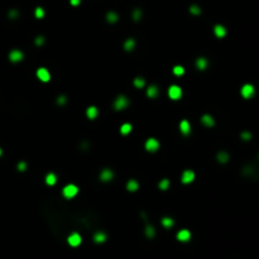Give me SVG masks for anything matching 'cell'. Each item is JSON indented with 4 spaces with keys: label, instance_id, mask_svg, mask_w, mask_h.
<instances>
[{
    "label": "cell",
    "instance_id": "obj_1",
    "mask_svg": "<svg viewBox=\"0 0 259 259\" xmlns=\"http://www.w3.org/2000/svg\"><path fill=\"white\" fill-rule=\"evenodd\" d=\"M114 109L115 110H124L125 108H128L129 106V99L125 96V95H119L116 99H115V101H114Z\"/></svg>",
    "mask_w": 259,
    "mask_h": 259
},
{
    "label": "cell",
    "instance_id": "obj_2",
    "mask_svg": "<svg viewBox=\"0 0 259 259\" xmlns=\"http://www.w3.org/2000/svg\"><path fill=\"white\" fill-rule=\"evenodd\" d=\"M77 194H78V187L75 186V185H72V183L65 186L63 190H62V195H63V197H66V199H72V197H75Z\"/></svg>",
    "mask_w": 259,
    "mask_h": 259
},
{
    "label": "cell",
    "instance_id": "obj_3",
    "mask_svg": "<svg viewBox=\"0 0 259 259\" xmlns=\"http://www.w3.org/2000/svg\"><path fill=\"white\" fill-rule=\"evenodd\" d=\"M168 96L172 100H178L182 98V89L177 85H172L168 89Z\"/></svg>",
    "mask_w": 259,
    "mask_h": 259
},
{
    "label": "cell",
    "instance_id": "obj_4",
    "mask_svg": "<svg viewBox=\"0 0 259 259\" xmlns=\"http://www.w3.org/2000/svg\"><path fill=\"white\" fill-rule=\"evenodd\" d=\"M240 94H241V96H243L244 99H251V98L254 96V94H255L254 86L250 85V83H245L243 87H241V90H240Z\"/></svg>",
    "mask_w": 259,
    "mask_h": 259
},
{
    "label": "cell",
    "instance_id": "obj_5",
    "mask_svg": "<svg viewBox=\"0 0 259 259\" xmlns=\"http://www.w3.org/2000/svg\"><path fill=\"white\" fill-rule=\"evenodd\" d=\"M144 147L148 152H157L159 149V142L155 138H149V139H147Z\"/></svg>",
    "mask_w": 259,
    "mask_h": 259
},
{
    "label": "cell",
    "instance_id": "obj_6",
    "mask_svg": "<svg viewBox=\"0 0 259 259\" xmlns=\"http://www.w3.org/2000/svg\"><path fill=\"white\" fill-rule=\"evenodd\" d=\"M36 75H37V77H38L42 82H48V81L51 80V73H49V71H48L47 68H44V67L38 68L37 72H36Z\"/></svg>",
    "mask_w": 259,
    "mask_h": 259
},
{
    "label": "cell",
    "instance_id": "obj_7",
    "mask_svg": "<svg viewBox=\"0 0 259 259\" xmlns=\"http://www.w3.org/2000/svg\"><path fill=\"white\" fill-rule=\"evenodd\" d=\"M67 243H68L71 246L76 248V246H78V245L82 243V238H81V235H80L78 233H72V234L67 238Z\"/></svg>",
    "mask_w": 259,
    "mask_h": 259
},
{
    "label": "cell",
    "instance_id": "obj_8",
    "mask_svg": "<svg viewBox=\"0 0 259 259\" xmlns=\"http://www.w3.org/2000/svg\"><path fill=\"white\" fill-rule=\"evenodd\" d=\"M194 180H195V172H194V171H191V169H186V171H183L182 177H181L182 183L187 185V183H191Z\"/></svg>",
    "mask_w": 259,
    "mask_h": 259
},
{
    "label": "cell",
    "instance_id": "obj_9",
    "mask_svg": "<svg viewBox=\"0 0 259 259\" xmlns=\"http://www.w3.org/2000/svg\"><path fill=\"white\" fill-rule=\"evenodd\" d=\"M24 58V54H23V52L22 51H19V49H13V51H10L9 52V59H10V62H20L22 59Z\"/></svg>",
    "mask_w": 259,
    "mask_h": 259
},
{
    "label": "cell",
    "instance_id": "obj_10",
    "mask_svg": "<svg viewBox=\"0 0 259 259\" xmlns=\"http://www.w3.org/2000/svg\"><path fill=\"white\" fill-rule=\"evenodd\" d=\"M114 178V172L109 168H104L101 172H100V180L103 182H109Z\"/></svg>",
    "mask_w": 259,
    "mask_h": 259
},
{
    "label": "cell",
    "instance_id": "obj_11",
    "mask_svg": "<svg viewBox=\"0 0 259 259\" xmlns=\"http://www.w3.org/2000/svg\"><path fill=\"white\" fill-rule=\"evenodd\" d=\"M159 95V89L157 85H149L147 89V96L150 99H155Z\"/></svg>",
    "mask_w": 259,
    "mask_h": 259
},
{
    "label": "cell",
    "instance_id": "obj_12",
    "mask_svg": "<svg viewBox=\"0 0 259 259\" xmlns=\"http://www.w3.org/2000/svg\"><path fill=\"white\" fill-rule=\"evenodd\" d=\"M177 239L180 240V241H189L190 239H191V231L190 230H187V229H182V230H180L178 233H177Z\"/></svg>",
    "mask_w": 259,
    "mask_h": 259
},
{
    "label": "cell",
    "instance_id": "obj_13",
    "mask_svg": "<svg viewBox=\"0 0 259 259\" xmlns=\"http://www.w3.org/2000/svg\"><path fill=\"white\" fill-rule=\"evenodd\" d=\"M201 123H202V125H205L207 128H211V127L215 125V120L210 114H204L201 116Z\"/></svg>",
    "mask_w": 259,
    "mask_h": 259
},
{
    "label": "cell",
    "instance_id": "obj_14",
    "mask_svg": "<svg viewBox=\"0 0 259 259\" xmlns=\"http://www.w3.org/2000/svg\"><path fill=\"white\" fill-rule=\"evenodd\" d=\"M180 132L183 134V135H189L191 133V125L189 123V120L183 119L181 123H180Z\"/></svg>",
    "mask_w": 259,
    "mask_h": 259
},
{
    "label": "cell",
    "instance_id": "obj_15",
    "mask_svg": "<svg viewBox=\"0 0 259 259\" xmlns=\"http://www.w3.org/2000/svg\"><path fill=\"white\" fill-rule=\"evenodd\" d=\"M98 115H99V109L96 106H89L87 109H86V116H87L89 119L94 120V119L98 118Z\"/></svg>",
    "mask_w": 259,
    "mask_h": 259
},
{
    "label": "cell",
    "instance_id": "obj_16",
    "mask_svg": "<svg viewBox=\"0 0 259 259\" xmlns=\"http://www.w3.org/2000/svg\"><path fill=\"white\" fill-rule=\"evenodd\" d=\"M108 239V235L104 233V231H96L94 234V241L96 244H101V243H105Z\"/></svg>",
    "mask_w": 259,
    "mask_h": 259
},
{
    "label": "cell",
    "instance_id": "obj_17",
    "mask_svg": "<svg viewBox=\"0 0 259 259\" xmlns=\"http://www.w3.org/2000/svg\"><path fill=\"white\" fill-rule=\"evenodd\" d=\"M214 33H215V36H216L217 38H224V37L226 36V28H225L224 25L217 24V25H215V28H214Z\"/></svg>",
    "mask_w": 259,
    "mask_h": 259
},
{
    "label": "cell",
    "instance_id": "obj_18",
    "mask_svg": "<svg viewBox=\"0 0 259 259\" xmlns=\"http://www.w3.org/2000/svg\"><path fill=\"white\" fill-rule=\"evenodd\" d=\"M207 65H209V61H207L205 57H199V58L196 59V67H197L199 70H201V71L206 70V68H207Z\"/></svg>",
    "mask_w": 259,
    "mask_h": 259
},
{
    "label": "cell",
    "instance_id": "obj_19",
    "mask_svg": "<svg viewBox=\"0 0 259 259\" xmlns=\"http://www.w3.org/2000/svg\"><path fill=\"white\" fill-rule=\"evenodd\" d=\"M139 189V183L137 182V180H129L127 182V190L130 192H135Z\"/></svg>",
    "mask_w": 259,
    "mask_h": 259
},
{
    "label": "cell",
    "instance_id": "obj_20",
    "mask_svg": "<svg viewBox=\"0 0 259 259\" xmlns=\"http://www.w3.org/2000/svg\"><path fill=\"white\" fill-rule=\"evenodd\" d=\"M160 222H162V225H163L164 228H167V229H169V228H172V226L175 225V220L172 219V217H168V216L163 217V219L160 220Z\"/></svg>",
    "mask_w": 259,
    "mask_h": 259
},
{
    "label": "cell",
    "instance_id": "obj_21",
    "mask_svg": "<svg viewBox=\"0 0 259 259\" xmlns=\"http://www.w3.org/2000/svg\"><path fill=\"white\" fill-rule=\"evenodd\" d=\"M135 48V41L133 38H128L124 42V49L125 51H133Z\"/></svg>",
    "mask_w": 259,
    "mask_h": 259
},
{
    "label": "cell",
    "instance_id": "obj_22",
    "mask_svg": "<svg viewBox=\"0 0 259 259\" xmlns=\"http://www.w3.org/2000/svg\"><path fill=\"white\" fill-rule=\"evenodd\" d=\"M106 20H108L109 23H116V22L119 20V15H118L115 12H109V13L106 14Z\"/></svg>",
    "mask_w": 259,
    "mask_h": 259
},
{
    "label": "cell",
    "instance_id": "obj_23",
    "mask_svg": "<svg viewBox=\"0 0 259 259\" xmlns=\"http://www.w3.org/2000/svg\"><path fill=\"white\" fill-rule=\"evenodd\" d=\"M56 182H57V177H56L54 173H48V175L46 176V183H47L48 186H53Z\"/></svg>",
    "mask_w": 259,
    "mask_h": 259
},
{
    "label": "cell",
    "instance_id": "obj_24",
    "mask_svg": "<svg viewBox=\"0 0 259 259\" xmlns=\"http://www.w3.org/2000/svg\"><path fill=\"white\" fill-rule=\"evenodd\" d=\"M216 158H217V160H219L220 163H226V162L229 160V154H228L226 152H219Z\"/></svg>",
    "mask_w": 259,
    "mask_h": 259
},
{
    "label": "cell",
    "instance_id": "obj_25",
    "mask_svg": "<svg viewBox=\"0 0 259 259\" xmlns=\"http://www.w3.org/2000/svg\"><path fill=\"white\" fill-rule=\"evenodd\" d=\"M144 233H145L147 238H154V235H155V229H154V226H152V225H147Z\"/></svg>",
    "mask_w": 259,
    "mask_h": 259
},
{
    "label": "cell",
    "instance_id": "obj_26",
    "mask_svg": "<svg viewBox=\"0 0 259 259\" xmlns=\"http://www.w3.org/2000/svg\"><path fill=\"white\" fill-rule=\"evenodd\" d=\"M134 86L137 89H143L145 86V80L143 77H137L134 78Z\"/></svg>",
    "mask_w": 259,
    "mask_h": 259
},
{
    "label": "cell",
    "instance_id": "obj_27",
    "mask_svg": "<svg viewBox=\"0 0 259 259\" xmlns=\"http://www.w3.org/2000/svg\"><path fill=\"white\" fill-rule=\"evenodd\" d=\"M130 132H132V124L125 123V124H123V125L120 127V133H121L123 135H127V134H129Z\"/></svg>",
    "mask_w": 259,
    "mask_h": 259
},
{
    "label": "cell",
    "instance_id": "obj_28",
    "mask_svg": "<svg viewBox=\"0 0 259 259\" xmlns=\"http://www.w3.org/2000/svg\"><path fill=\"white\" fill-rule=\"evenodd\" d=\"M158 187L162 190V191H166L168 187H169V180H167V178H163L159 183H158Z\"/></svg>",
    "mask_w": 259,
    "mask_h": 259
},
{
    "label": "cell",
    "instance_id": "obj_29",
    "mask_svg": "<svg viewBox=\"0 0 259 259\" xmlns=\"http://www.w3.org/2000/svg\"><path fill=\"white\" fill-rule=\"evenodd\" d=\"M44 9L43 8H41V7H38V8H36V10H34V15H36V18H38V19H42L43 17H44Z\"/></svg>",
    "mask_w": 259,
    "mask_h": 259
},
{
    "label": "cell",
    "instance_id": "obj_30",
    "mask_svg": "<svg viewBox=\"0 0 259 259\" xmlns=\"http://www.w3.org/2000/svg\"><path fill=\"white\" fill-rule=\"evenodd\" d=\"M190 13L194 14V15H199V14H201V8L199 5H191L190 7Z\"/></svg>",
    "mask_w": 259,
    "mask_h": 259
},
{
    "label": "cell",
    "instance_id": "obj_31",
    "mask_svg": "<svg viewBox=\"0 0 259 259\" xmlns=\"http://www.w3.org/2000/svg\"><path fill=\"white\" fill-rule=\"evenodd\" d=\"M173 73H175L176 76H182V75L185 73V68H183L182 66H175V67H173Z\"/></svg>",
    "mask_w": 259,
    "mask_h": 259
},
{
    "label": "cell",
    "instance_id": "obj_32",
    "mask_svg": "<svg viewBox=\"0 0 259 259\" xmlns=\"http://www.w3.org/2000/svg\"><path fill=\"white\" fill-rule=\"evenodd\" d=\"M140 18H142V10L140 9H134L133 10V19L135 22H138Z\"/></svg>",
    "mask_w": 259,
    "mask_h": 259
},
{
    "label": "cell",
    "instance_id": "obj_33",
    "mask_svg": "<svg viewBox=\"0 0 259 259\" xmlns=\"http://www.w3.org/2000/svg\"><path fill=\"white\" fill-rule=\"evenodd\" d=\"M27 163L24 162V160H22V162H19L18 163V166H17V168H18V171H20V172H24L25 169H27Z\"/></svg>",
    "mask_w": 259,
    "mask_h": 259
},
{
    "label": "cell",
    "instance_id": "obj_34",
    "mask_svg": "<svg viewBox=\"0 0 259 259\" xmlns=\"http://www.w3.org/2000/svg\"><path fill=\"white\" fill-rule=\"evenodd\" d=\"M18 15H19V12L17 9H12L9 12V18L10 19H15V18H18Z\"/></svg>",
    "mask_w": 259,
    "mask_h": 259
},
{
    "label": "cell",
    "instance_id": "obj_35",
    "mask_svg": "<svg viewBox=\"0 0 259 259\" xmlns=\"http://www.w3.org/2000/svg\"><path fill=\"white\" fill-rule=\"evenodd\" d=\"M66 103H67V98H66L65 95H59V96L57 98V104L63 105V104H66Z\"/></svg>",
    "mask_w": 259,
    "mask_h": 259
},
{
    "label": "cell",
    "instance_id": "obj_36",
    "mask_svg": "<svg viewBox=\"0 0 259 259\" xmlns=\"http://www.w3.org/2000/svg\"><path fill=\"white\" fill-rule=\"evenodd\" d=\"M240 137H241L243 140H250V139H251V134H250L249 132H243V133L240 134Z\"/></svg>",
    "mask_w": 259,
    "mask_h": 259
},
{
    "label": "cell",
    "instance_id": "obj_37",
    "mask_svg": "<svg viewBox=\"0 0 259 259\" xmlns=\"http://www.w3.org/2000/svg\"><path fill=\"white\" fill-rule=\"evenodd\" d=\"M34 43H36V46H42V44L44 43V37H43V36H38V37L36 38Z\"/></svg>",
    "mask_w": 259,
    "mask_h": 259
},
{
    "label": "cell",
    "instance_id": "obj_38",
    "mask_svg": "<svg viewBox=\"0 0 259 259\" xmlns=\"http://www.w3.org/2000/svg\"><path fill=\"white\" fill-rule=\"evenodd\" d=\"M70 3H71V5H73V7H77V5H80L81 0H70Z\"/></svg>",
    "mask_w": 259,
    "mask_h": 259
},
{
    "label": "cell",
    "instance_id": "obj_39",
    "mask_svg": "<svg viewBox=\"0 0 259 259\" xmlns=\"http://www.w3.org/2000/svg\"><path fill=\"white\" fill-rule=\"evenodd\" d=\"M2 154H3V149L0 148V157H2Z\"/></svg>",
    "mask_w": 259,
    "mask_h": 259
}]
</instances>
